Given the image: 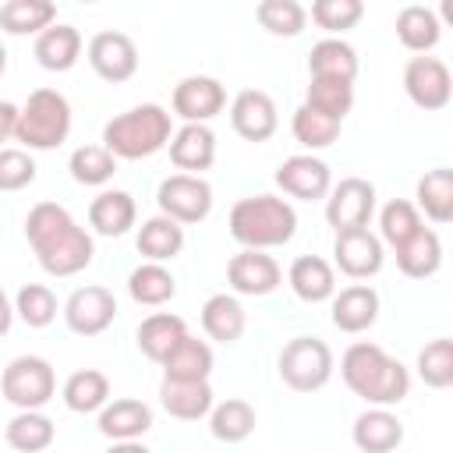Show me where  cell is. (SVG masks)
Listing matches in <instances>:
<instances>
[{"mask_svg": "<svg viewBox=\"0 0 453 453\" xmlns=\"http://www.w3.org/2000/svg\"><path fill=\"white\" fill-rule=\"evenodd\" d=\"M11 322H14V304L7 301V294H4V287H0V336L11 329Z\"/></svg>", "mask_w": 453, "mask_h": 453, "instance_id": "cell-49", "label": "cell"}, {"mask_svg": "<svg viewBox=\"0 0 453 453\" xmlns=\"http://www.w3.org/2000/svg\"><path fill=\"white\" fill-rule=\"evenodd\" d=\"M173 138V120L159 103L131 106L127 113H117L103 127V149L113 159H149L159 149H166Z\"/></svg>", "mask_w": 453, "mask_h": 453, "instance_id": "cell-4", "label": "cell"}, {"mask_svg": "<svg viewBox=\"0 0 453 453\" xmlns=\"http://www.w3.org/2000/svg\"><path fill=\"white\" fill-rule=\"evenodd\" d=\"M35 180V159L25 149H0V191H21Z\"/></svg>", "mask_w": 453, "mask_h": 453, "instance_id": "cell-47", "label": "cell"}, {"mask_svg": "<svg viewBox=\"0 0 453 453\" xmlns=\"http://www.w3.org/2000/svg\"><path fill=\"white\" fill-rule=\"evenodd\" d=\"M202 329L216 343H237L244 336V329H248L244 304L234 294H212L202 304Z\"/></svg>", "mask_w": 453, "mask_h": 453, "instance_id": "cell-26", "label": "cell"}, {"mask_svg": "<svg viewBox=\"0 0 453 453\" xmlns=\"http://www.w3.org/2000/svg\"><path fill=\"white\" fill-rule=\"evenodd\" d=\"M287 283L290 290L304 301V304H322L336 294V273L326 258L319 255H297L290 262V273H287Z\"/></svg>", "mask_w": 453, "mask_h": 453, "instance_id": "cell-22", "label": "cell"}, {"mask_svg": "<svg viewBox=\"0 0 453 453\" xmlns=\"http://www.w3.org/2000/svg\"><path fill=\"white\" fill-rule=\"evenodd\" d=\"M350 439L361 453H393L403 442V421L389 407H368L354 418Z\"/></svg>", "mask_w": 453, "mask_h": 453, "instance_id": "cell-18", "label": "cell"}, {"mask_svg": "<svg viewBox=\"0 0 453 453\" xmlns=\"http://www.w3.org/2000/svg\"><path fill=\"white\" fill-rule=\"evenodd\" d=\"M18 106L14 103H4L0 99V142H7V138H14V131H18Z\"/></svg>", "mask_w": 453, "mask_h": 453, "instance_id": "cell-48", "label": "cell"}, {"mask_svg": "<svg viewBox=\"0 0 453 453\" xmlns=\"http://www.w3.org/2000/svg\"><path fill=\"white\" fill-rule=\"evenodd\" d=\"M230 124L244 142H269L280 127V113L269 92L262 88H241L230 103Z\"/></svg>", "mask_w": 453, "mask_h": 453, "instance_id": "cell-14", "label": "cell"}, {"mask_svg": "<svg viewBox=\"0 0 453 453\" xmlns=\"http://www.w3.org/2000/svg\"><path fill=\"white\" fill-rule=\"evenodd\" d=\"M418 212H425L432 223H449L453 219V170L449 166H435L418 180Z\"/></svg>", "mask_w": 453, "mask_h": 453, "instance_id": "cell-35", "label": "cell"}, {"mask_svg": "<svg viewBox=\"0 0 453 453\" xmlns=\"http://www.w3.org/2000/svg\"><path fill=\"white\" fill-rule=\"evenodd\" d=\"M170 163L191 177L216 163V134L209 124H184L170 138Z\"/></svg>", "mask_w": 453, "mask_h": 453, "instance_id": "cell-20", "label": "cell"}, {"mask_svg": "<svg viewBox=\"0 0 453 453\" xmlns=\"http://www.w3.org/2000/svg\"><path fill=\"white\" fill-rule=\"evenodd\" d=\"M255 18L269 35H287L290 39V35H301V28L308 21V11L297 0H262L255 7Z\"/></svg>", "mask_w": 453, "mask_h": 453, "instance_id": "cell-45", "label": "cell"}, {"mask_svg": "<svg viewBox=\"0 0 453 453\" xmlns=\"http://www.w3.org/2000/svg\"><path fill=\"white\" fill-rule=\"evenodd\" d=\"M226 283L234 287V294L265 297V294H273V290L283 283V273H280V262H276L273 255L241 248V251L226 262Z\"/></svg>", "mask_w": 453, "mask_h": 453, "instance_id": "cell-16", "label": "cell"}, {"mask_svg": "<svg viewBox=\"0 0 453 453\" xmlns=\"http://www.w3.org/2000/svg\"><path fill=\"white\" fill-rule=\"evenodd\" d=\"M127 294L134 304H145V308H159L166 301L177 297V280L166 265L159 262H142L138 269H131L127 276Z\"/></svg>", "mask_w": 453, "mask_h": 453, "instance_id": "cell-34", "label": "cell"}, {"mask_svg": "<svg viewBox=\"0 0 453 453\" xmlns=\"http://www.w3.org/2000/svg\"><path fill=\"white\" fill-rule=\"evenodd\" d=\"M439 35H442V25H439V18H435L432 7L407 4V7L396 14V39L403 42V50H411V53L421 57V53L435 50Z\"/></svg>", "mask_w": 453, "mask_h": 453, "instance_id": "cell-33", "label": "cell"}, {"mask_svg": "<svg viewBox=\"0 0 453 453\" xmlns=\"http://www.w3.org/2000/svg\"><path fill=\"white\" fill-rule=\"evenodd\" d=\"M372 212H375V184L365 177H343L326 195V219L336 234L368 226Z\"/></svg>", "mask_w": 453, "mask_h": 453, "instance_id": "cell-10", "label": "cell"}, {"mask_svg": "<svg viewBox=\"0 0 453 453\" xmlns=\"http://www.w3.org/2000/svg\"><path fill=\"white\" fill-rule=\"evenodd\" d=\"M340 375L347 389L372 407H393L411 393V372L396 357H389L379 343H368V340H357L343 350Z\"/></svg>", "mask_w": 453, "mask_h": 453, "instance_id": "cell-2", "label": "cell"}, {"mask_svg": "<svg viewBox=\"0 0 453 453\" xmlns=\"http://www.w3.org/2000/svg\"><path fill=\"white\" fill-rule=\"evenodd\" d=\"M209 372H212V347L191 333L163 361V379L170 382H209Z\"/></svg>", "mask_w": 453, "mask_h": 453, "instance_id": "cell-27", "label": "cell"}, {"mask_svg": "<svg viewBox=\"0 0 453 453\" xmlns=\"http://www.w3.org/2000/svg\"><path fill=\"white\" fill-rule=\"evenodd\" d=\"M113 319H117V297L99 283L78 287L64 304V322L78 336H99L113 326Z\"/></svg>", "mask_w": 453, "mask_h": 453, "instance_id": "cell-11", "label": "cell"}, {"mask_svg": "<svg viewBox=\"0 0 453 453\" xmlns=\"http://www.w3.org/2000/svg\"><path fill=\"white\" fill-rule=\"evenodd\" d=\"M0 393L18 411H42L57 393L53 365L39 354H21V357L7 361V368L0 375Z\"/></svg>", "mask_w": 453, "mask_h": 453, "instance_id": "cell-7", "label": "cell"}, {"mask_svg": "<svg viewBox=\"0 0 453 453\" xmlns=\"http://www.w3.org/2000/svg\"><path fill=\"white\" fill-rule=\"evenodd\" d=\"M39 67L46 71H71L81 57V32L74 25H64V21H53L46 32L35 35V46H32Z\"/></svg>", "mask_w": 453, "mask_h": 453, "instance_id": "cell-23", "label": "cell"}, {"mask_svg": "<svg viewBox=\"0 0 453 453\" xmlns=\"http://www.w3.org/2000/svg\"><path fill=\"white\" fill-rule=\"evenodd\" d=\"M276 188H280L283 195H290V198L319 202V198L329 195L333 173H329V166H326L319 156H311V152H304V156H287V159L276 166Z\"/></svg>", "mask_w": 453, "mask_h": 453, "instance_id": "cell-15", "label": "cell"}, {"mask_svg": "<svg viewBox=\"0 0 453 453\" xmlns=\"http://www.w3.org/2000/svg\"><path fill=\"white\" fill-rule=\"evenodd\" d=\"M425 223H421V212L414 209V202H407V198H393V202H386L382 205V212H379V241H386L393 251L400 248V244H407L418 230H421Z\"/></svg>", "mask_w": 453, "mask_h": 453, "instance_id": "cell-39", "label": "cell"}, {"mask_svg": "<svg viewBox=\"0 0 453 453\" xmlns=\"http://www.w3.org/2000/svg\"><path fill=\"white\" fill-rule=\"evenodd\" d=\"M159 403L177 421H198L212 411V386L209 382H159Z\"/></svg>", "mask_w": 453, "mask_h": 453, "instance_id": "cell-29", "label": "cell"}, {"mask_svg": "<svg viewBox=\"0 0 453 453\" xmlns=\"http://www.w3.org/2000/svg\"><path fill=\"white\" fill-rule=\"evenodd\" d=\"M226 106V88L209 74H188L173 85V113L184 124H205Z\"/></svg>", "mask_w": 453, "mask_h": 453, "instance_id": "cell-13", "label": "cell"}, {"mask_svg": "<svg viewBox=\"0 0 453 453\" xmlns=\"http://www.w3.org/2000/svg\"><path fill=\"white\" fill-rule=\"evenodd\" d=\"M4 435H7V446L18 449V453H42V449L53 446L57 428L42 411H18L7 421Z\"/></svg>", "mask_w": 453, "mask_h": 453, "instance_id": "cell-36", "label": "cell"}, {"mask_svg": "<svg viewBox=\"0 0 453 453\" xmlns=\"http://www.w3.org/2000/svg\"><path fill=\"white\" fill-rule=\"evenodd\" d=\"M4 71H7V50H4V42H0V78H4Z\"/></svg>", "mask_w": 453, "mask_h": 453, "instance_id": "cell-51", "label": "cell"}, {"mask_svg": "<svg viewBox=\"0 0 453 453\" xmlns=\"http://www.w3.org/2000/svg\"><path fill=\"white\" fill-rule=\"evenodd\" d=\"M333 258H336V269L350 280H368L382 269V241L368 230V226H357V230H340L336 241H333Z\"/></svg>", "mask_w": 453, "mask_h": 453, "instance_id": "cell-17", "label": "cell"}, {"mask_svg": "<svg viewBox=\"0 0 453 453\" xmlns=\"http://www.w3.org/2000/svg\"><path fill=\"white\" fill-rule=\"evenodd\" d=\"M184 336H188V326H184L180 315H173V311H152V315L142 319V326H138V350H142L149 361L163 365L166 354H170Z\"/></svg>", "mask_w": 453, "mask_h": 453, "instance_id": "cell-28", "label": "cell"}, {"mask_svg": "<svg viewBox=\"0 0 453 453\" xmlns=\"http://www.w3.org/2000/svg\"><path fill=\"white\" fill-rule=\"evenodd\" d=\"M304 106L333 117L343 124V117L350 113L354 106V85L347 81H326V78H311L308 81V96H304Z\"/></svg>", "mask_w": 453, "mask_h": 453, "instance_id": "cell-44", "label": "cell"}, {"mask_svg": "<svg viewBox=\"0 0 453 453\" xmlns=\"http://www.w3.org/2000/svg\"><path fill=\"white\" fill-rule=\"evenodd\" d=\"M403 92L418 110H442L453 99V78L449 67L439 57H411L403 67Z\"/></svg>", "mask_w": 453, "mask_h": 453, "instance_id": "cell-9", "label": "cell"}, {"mask_svg": "<svg viewBox=\"0 0 453 453\" xmlns=\"http://www.w3.org/2000/svg\"><path fill=\"white\" fill-rule=\"evenodd\" d=\"M67 134H71V103L64 99V92H57V88H35L28 96V103L21 106V113H18L14 138L25 149L46 152V149L64 145Z\"/></svg>", "mask_w": 453, "mask_h": 453, "instance_id": "cell-5", "label": "cell"}, {"mask_svg": "<svg viewBox=\"0 0 453 453\" xmlns=\"http://www.w3.org/2000/svg\"><path fill=\"white\" fill-rule=\"evenodd\" d=\"M25 237L50 276H74L92 265L96 244L88 230L57 202H35L25 216Z\"/></svg>", "mask_w": 453, "mask_h": 453, "instance_id": "cell-1", "label": "cell"}, {"mask_svg": "<svg viewBox=\"0 0 453 453\" xmlns=\"http://www.w3.org/2000/svg\"><path fill=\"white\" fill-rule=\"evenodd\" d=\"M57 21V7L50 0H7L0 4V28L7 35H39Z\"/></svg>", "mask_w": 453, "mask_h": 453, "instance_id": "cell-37", "label": "cell"}, {"mask_svg": "<svg viewBox=\"0 0 453 453\" xmlns=\"http://www.w3.org/2000/svg\"><path fill=\"white\" fill-rule=\"evenodd\" d=\"M138 251L145 255V262H170L184 251V226L173 223L170 216H152L138 226V237H134Z\"/></svg>", "mask_w": 453, "mask_h": 453, "instance_id": "cell-31", "label": "cell"}, {"mask_svg": "<svg viewBox=\"0 0 453 453\" xmlns=\"http://www.w3.org/2000/svg\"><path fill=\"white\" fill-rule=\"evenodd\" d=\"M88 64L103 81L120 85L138 71V46L124 32H96L88 39Z\"/></svg>", "mask_w": 453, "mask_h": 453, "instance_id": "cell-12", "label": "cell"}, {"mask_svg": "<svg viewBox=\"0 0 453 453\" xmlns=\"http://www.w3.org/2000/svg\"><path fill=\"white\" fill-rule=\"evenodd\" d=\"M396 265H400V273L411 276V280H428V276H435L439 265H442V241H439V234L428 230V226H421L407 244L396 248Z\"/></svg>", "mask_w": 453, "mask_h": 453, "instance_id": "cell-32", "label": "cell"}, {"mask_svg": "<svg viewBox=\"0 0 453 453\" xmlns=\"http://www.w3.org/2000/svg\"><path fill=\"white\" fill-rule=\"evenodd\" d=\"M60 396L74 414H99L110 403V379L99 368H78L67 375Z\"/></svg>", "mask_w": 453, "mask_h": 453, "instance_id": "cell-30", "label": "cell"}, {"mask_svg": "<svg viewBox=\"0 0 453 453\" xmlns=\"http://www.w3.org/2000/svg\"><path fill=\"white\" fill-rule=\"evenodd\" d=\"M226 226H230V237L241 248L269 251V248L287 244L297 234V212H294V205L287 198H276V195H248V198L234 202Z\"/></svg>", "mask_w": 453, "mask_h": 453, "instance_id": "cell-3", "label": "cell"}, {"mask_svg": "<svg viewBox=\"0 0 453 453\" xmlns=\"http://www.w3.org/2000/svg\"><path fill=\"white\" fill-rule=\"evenodd\" d=\"M209 432L219 442H244L255 432V407L241 396H230L223 403H212L209 411Z\"/></svg>", "mask_w": 453, "mask_h": 453, "instance_id": "cell-38", "label": "cell"}, {"mask_svg": "<svg viewBox=\"0 0 453 453\" xmlns=\"http://www.w3.org/2000/svg\"><path fill=\"white\" fill-rule=\"evenodd\" d=\"M340 120H333V117H326V113H319V110H311V106H297L294 110V117H290V131H294V138L304 145V149H329L336 138H340Z\"/></svg>", "mask_w": 453, "mask_h": 453, "instance_id": "cell-40", "label": "cell"}, {"mask_svg": "<svg viewBox=\"0 0 453 453\" xmlns=\"http://www.w3.org/2000/svg\"><path fill=\"white\" fill-rule=\"evenodd\" d=\"M106 453H152V449H149V446H142L138 439H131V442H113Z\"/></svg>", "mask_w": 453, "mask_h": 453, "instance_id": "cell-50", "label": "cell"}, {"mask_svg": "<svg viewBox=\"0 0 453 453\" xmlns=\"http://www.w3.org/2000/svg\"><path fill=\"white\" fill-rule=\"evenodd\" d=\"M149 428H152V407L142 403V400H134V396L110 400V403L99 411V432H103L110 442L142 439Z\"/></svg>", "mask_w": 453, "mask_h": 453, "instance_id": "cell-21", "label": "cell"}, {"mask_svg": "<svg viewBox=\"0 0 453 453\" xmlns=\"http://www.w3.org/2000/svg\"><path fill=\"white\" fill-rule=\"evenodd\" d=\"M67 170H71V177H74L78 184L99 188V184H106V180L117 173V159H113L103 145H78V149L71 152V159H67Z\"/></svg>", "mask_w": 453, "mask_h": 453, "instance_id": "cell-41", "label": "cell"}, {"mask_svg": "<svg viewBox=\"0 0 453 453\" xmlns=\"http://www.w3.org/2000/svg\"><path fill=\"white\" fill-rule=\"evenodd\" d=\"M156 205H159V216H170L180 226L184 223H202L212 212V188L202 177L170 173L166 180H159Z\"/></svg>", "mask_w": 453, "mask_h": 453, "instance_id": "cell-8", "label": "cell"}, {"mask_svg": "<svg viewBox=\"0 0 453 453\" xmlns=\"http://www.w3.org/2000/svg\"><path fill=\"white\" fill-rule=\"evenodd\" d=\"M365 14V4L361 0H315L311 4V21L329 32V39H336L340 32L354 28Z\"/></svg>", "mask_w": 453, "mask_h": 453, "instance_id": "cell-46", "label": "cell"}, {"mask_svg": "<svg viewBox=\"0 0 453 453\" xmlns=\"http://www.w3.org/2000/svg\"><path fill=\"white\" fill-rule=\"evenodd\" d=\"M418 375L428 389H449L453 386V340L439 336L418 350Z\"/></svg>", "mask_w": 453, "mask_h": 453, "instance_id": "cell-43", "label": "cell"}, {"mask_svg": "<svg viewBox=\"0 0 453 453\" xmlns=\"http://www.w3.org/2000/svg\"><path fill=\"white\" fill-rule=\"evenodd\" d=\"M357 50L343 39H319L308 53V74L326 78V81H347L354 85L357 78Z\"/></svg>", "mask_w": 453, "mask_h": 453, "instance_id": "cell-24", "label": "cell"}, {"mask_svg": "<svg viewBox=\"0 0 453 453\" xmlns=\"http://www.w3.org/2000/svg\"><path fill=\"white\" fill-rule=\"evenodd\" d=\"M14 315L28 329H46L57 319V294L46 283H25L14 297Z\"/></svg>", "mask_w": 453, "mask_h": 453, "instance_id": "cell-42", "label": "cell"}, {"mask_svg": "<svg viewBox=\"0 0 453 453\" xmlns=\"http://www.w3.org/2000/svg\"><path fill=\"white\" fill-rule=\"evenodd\" d=\"M138 219V205L127 191H99L88 205V226L103 237H124Z\"/></svg>", "mask_w": 453, "mask_h": 453, "instance_id": "cell-25", "label": "cell"}, {"mask_svg": "<svg viewBox=\"0 0 453 453\" xmlns=\"http://www.w3.org/2000/svg\"><path fill=\"white\" fill-rule=\"evenodd\" d=\"M329 301H333V315L329 319H333V326L340 333H365L379 319V294L368 283H350L340 294H333Z\"/></svg>", "mask_w": 453, "mask_h": 453, "instance_id": "cell-19", "label": "cell"}, {"mask_svg": "<svg viewBox=\"0 0 453 453\" xmlns=\"http://www.w3.org/2000/svg\"><path fill=\"white\" fill-rule=\"evenodd\" d=\"M280 379L297 393H315L333 379V350L319 336H294L280 350Z\"/></svg>", "mask_w": 453, "mask_h": 453, "instance_id": "cell-6", "label": "cell"}]
</instances>
